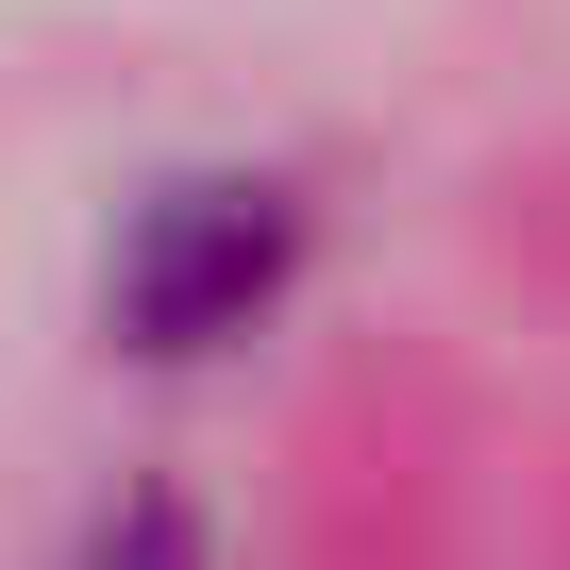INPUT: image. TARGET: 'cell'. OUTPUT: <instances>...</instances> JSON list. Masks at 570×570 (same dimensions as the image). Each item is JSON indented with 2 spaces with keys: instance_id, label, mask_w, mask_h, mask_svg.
<instances>
[{
  "instance_id": "6da1fadb",
  "label": "cell",
  "mask_w": 570,
  "mask_h": 570,
  "mask_svg": "<svg viewBox=\"0 0 570 570\" xmlns=\"http://www.w3.org/2000/svg\"><path fill=\"white\" fill-rule=\"evenodd\" d=\"M285 252H303L285 185H168V202L135 218V252H118V320H135L151 353H218V336L268 320Z\"/></svg>"
},
{
  "instance_id": "7a4b0ae2",
  "label": "cell",
  "mask_w": 570,
  "mask_h": 570,
  "mask_svg": "<svg viewBox=\"0 0 570 570\" xmlns=\"http://www.w3.org/2000/svg\"><path fill=\"white\" fill-rule=\"evenodd\" d=\"M85 570H202V537H185V520H168V503H118V520H101V553H85Z\"/></svg>"
}]
</instances>
